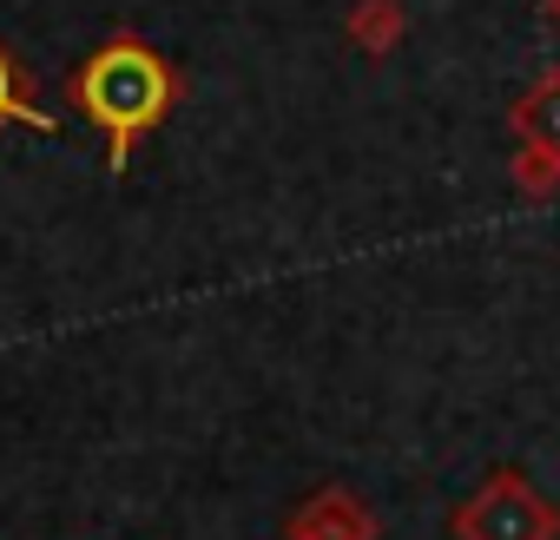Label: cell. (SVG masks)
<instances>
[{
  "label": "cell",
  "mask_w": 560,
  "mask_h": 540,
  "mask_svg": "<svg viewBox=\"0 0 560 540\" xmlns=\"http://www.w3.org/2000/svg\"><path fill=\"white\" fill-rule=\"evenodd\" d=\"M67 99L80 106V119H93V132H106V165L126 172L139 139L185 99V80H178V67L152 40L106 34L80 60V73L67 80Z\"/></svg>",
  "instance_id": "6da1fadb"
},
{
  "label": "cell",
  "mask_w": 560,
  "mask_h": 540,
  "mask_svg": "<svg viewBox=\"0 0 560 540\" xmlns=\"http://www.w3.org/2000/svg\"><path fill=\"white\" fill-rule=\"evenodd\" d=\"M455 540H560V507L521 474V468H494L448 520Z\"/></svg>",
  "instance_id": "7a4b0ae2"
},
{
  "label": "cell",
  "mask_w": 560,
  "mask_h": 540,
  "mask_svg": "<svg viewBox=\"0 0 560 540\" xmlns=\"http://www.w3.org/2000/svg\"><path fill=\"white\" fill-rule=\"evenodd\" d=\"M284 540H383V520H376V507L357 488L330 481V488H317V494H304L291 507Z\"/></svg>",
  "instance_id": "3957f363"
},
{
  "label": "cell",
  "mask_w": 560,
  "mask_h": 540,
  "mask_svg": "<svg viewBox=\"0 0 560 540\" xmlns=\"http://www.w3.org/2000/svg\"><path fill=\"white\" fill-rule=\"evenodd\" d=\"M508 132H514V145H553L560 152V67L534 73L527 93H514Z\"/></svg>",
  "instance_id": "277c9868"
},
{
  "label": "cell",
  "mask_w": 560,
  "mask_h": 540,
  "mask_svg": "<svg viewBox=\"0 0 560 540\" xmlns=\"http://www.w3.org/2000/svg\"><path fill=\"white\" fill-rule=\"evenodd\" d=\"M343 40L363 60H389L409 40V8H402V0H357V8L343 14Z\"/></svg>",
  "instance_id": "5b68a950"
},
{
  "label": "cell",
  "mask_w": 560,
  "mask_h": 540,
  "mask_svg": "<svg viewBox=\"0 0 560 540\" xmlns=\"http://www.w3.org/2000/svg\"><path fill=\"white\" fill-rule=\"evenodd\" d=\"M0 126H34V132H54V113L34 99V80L21 73L14 47L0 40Z\"/></svg>",
  "instance_id": "8992f818"
},
{
  "label": "cell",
  "mask_w": 560,
  "mask_h": 540,
  "mask_svg": "<svg viewBox=\"0 0 560 540\" xmlns=\"http://www.w3.org/2000/svg\"><path fill=\"white\" fill-rule=\"evenodd\" d=\"M508 185L521 198H560V152L553 145H514L508 152Z\"/></svg>",
  "instance_id": "52a82bcc"
},
{
  "label": "cell",
  "mask_w": 560,
  "mask_h": 540,
  "mask_svg": "<svg viewBox=\"0 0 560 540\" xmlns=\"http://www.w3.org/2000/svg\"><path fill=\"white\" fill-rule=\"evenodd\" d=\"M540 14H547V27L560 34V0H540Z\"/></svg>",
  "instance_id": "ba28073f"
}]
</instances>
